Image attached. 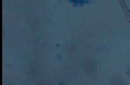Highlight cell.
I'll list each match as a JSON object with an SVG mask.
<instances>
[{"mask_svg":"<svg viewBox=\"0 0 130 85\" xmlns=\"http://www.w3.org/2000/svg\"><path fill=\"white\" fill-rule=\"evenodd\" d=\"M69 1L76 7H80L88 3L89 0H69Z\"/></svg>","mask_w":130,"mask_h":85,"instance_id":"obj_1","label":"cell"}]
</instances>
